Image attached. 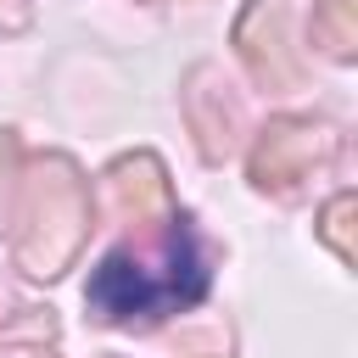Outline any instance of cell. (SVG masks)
<instances>
[{
    "label": "cell",
    "instance_id": "obj_1",
    "mask_svg": "<svg viewBox=\"0 0 358 358\" xmlns=\"http://www.w3.org/2000/svg\"><path fill=\"white\" fill-rule=\"evenodd\" d=\"M207 296V257L190 224L162 235V257L145 263L140 252H106L90 274V302L106 319H168Z\"/></svg>",
    "mask_w": 358,
    "mask_h": 358
}]
</instances>
